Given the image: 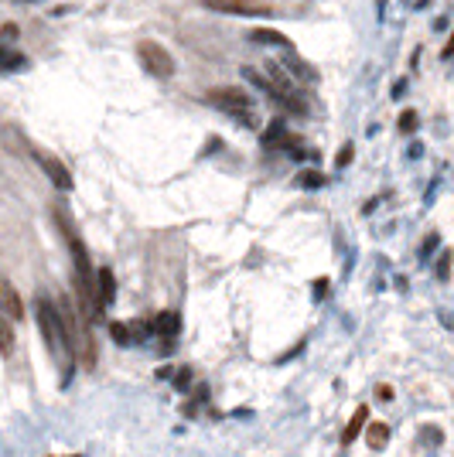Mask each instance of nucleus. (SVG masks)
<instances>
[{
    "mask_svg": "<svg viewBox=\"0 0 454 457\" xmlns=\"http://www.w3.org/2000/svg\"><path fill=\"white\" fill-rule=\"evenodd\" d=\"M202 7L219 10V14H233V17H256V21L277 17V10L267 0H202Z\"/></svg>",
    "mask_w": 454,
    "mask_h": 457,
    "instance_id": "nucleus-2",
    "label": "nucleus"
},
{
    "mask_svg": "<svg viewBox=\"0 0 454 457\" xmlns=\"http://www.w3.org/2000/svg\"><path fill=\"white\" fill-rule=\"evenodd\" d=\"M38 325H42V334L44 341H48V348L51 352H58V355H65L69 362L76 359V345L69 341V334H65V325H62V314L48 304V297H38Z\"/></svg>",
    "mask_w": 454,
    "mask_h": 457,
    "instance_id": "nucleus-1",
    "label": "nucleus"
},
{
    "mask_svg": "<svg viewBox=\"0 0 454 457\" xmlns=\"http://www.w3.org/2000/svg\"><path fill=\"white\" fill-rule=\"evenodd\" d=\"M137 55H140V62H144V69H147L151 76H158V79H171V76H174V58L167 55L165 44L140 42L137 44Z\"/></svg>",
    "mask_w": 454,
    "mask_h": 457,
    "instance_id": "nucleus-4",
    "label": "nucleus"
},
{
    "mask_svg": "<svg viewBox=\"0 0 454 457\" xmlns=\"http://www.w3.org/2000/svg\"><path fill=\"white\" fill-rule=\"evenodd\" d=\"M328 291V280H314V293H318V297H321V293Z\"/></svg>",
    "mask_w": 454,
    "mask_h": 457,
    "instance_id": "nucleus-19",
    "label": "nucleus"
},
{
    "mask_svg": "<svg viewBox=\"0 0 454 457\" xmlns=\"http://www.w3.org/2000/svg\"><path fill=\"white\" fill-rule=\"evenodd\" d=\"M379 399H393V389L389 386H379Z\"/></svg>",
    "mask_w": 454,
    "mask_h": 457,
    "instance_id": "nucleus-21",
    "label": "nucleus"
},
{
    "mask_svg": "<svg viewBox=\"0 0 454 457\" xmlns=\"http://www.w3.org/2000/svg\"><path fill=\"white\" fill-rule=\"evenodd\" d=\"M208 99L219 106V110H226V113H233V117H243L246 123H253V99H249L246 89H239V85H226V89H212L208 92Z\"/></svg>",
    "mask_w": 454,
    "mask_h": 457,
    "instance_id": "nucleus-3",
    "label": "nucleus"
},
{
    "mask_svg": "<svg viewBox=\"0 0 454 457\" xmlns=\"http://www.w3.org/2000/svg\"><path fill=\"white\" fill-rule=\"evenodd\" d=\"M352 154H355V150H352V144H345V147L338 150V157H335V167H345L348 161H352Z\"/></svg>",
    "mask_w": 454,
    "mask_h": 457,
    "instance_id": "nucleus-18",
    "label": "nucleus"
},
{
    "mask_svg": "<svg viewBox=\"0 0 454 457\" xmlns=\"http://www.w3.org/2000/svg\"><path fill=\"white\" fill-rule=\"evenodd\" d=\"M38 164H42V171L51 178V184H55L58 191H72V174L65 171L62 161H55V157H48V154H38Z\"/></svg>",
    "mask_w": 454,
    "mask_h": 457,
    "instance_id": "nucleus-6",
    "label": "nucleus"
},
{
    "mask_svg": "<svg viewBox=\"0 0 454 457\" xmlns=\"http://www.w3.org/2000/svg\"><path fill=\"white\" fill-rule=\"evenodd\" d=\"M366 440H369L372 451H379V447H386V440H389V426L386 423H372L369 433H366Z\"/></svg>",
    "mask_w": 454,
    "mask_h": 457,
    "instance_id": "nucleus-13",
    "label": "nucleus"
},
{
    "mask_svg": "<svg viewBox=\"0 0 454 457\" xmlns=\"http://www.w3.org/2000/svg\"><path fill=\"white\" fill-rule=\"evenodd\" d=\"M154 328H158L161 338H178V331H181V314L178 311H161L158 321H154Z\"/></svg>",
    "mask_w": 454,
    "mask_h": 457,
    "instance_id": "nucleus-10",
    "label": "nucleus"
},
{
    "mask_svg": "<svg viewBox=\"0 0 454 457\" xmlns=\"http://www.w3.org/2000/svg\"><path fill=\"white\" fill-rule=\"evenodd\" d=\"M249 38H253L256 44H277V48H294L287 35H280V31H270V28H256V31H253Z\"/></svg>",
    "mask_w": 454,
    "mask_h": 457,
    "instance_id": "nucleus-11",
    "label": "nucleus"
},
{
    "mask_svg": "<svg viewBox=\"0 0 454 457\" xmlns=\"http://www.w3.org/2000/svg\"><path fill=\"white\" fill-rule=\"evenodd\" d=\"M284 65H287V72H290V79H301L304 85H314L318 83V69L314 65H308L301 55H294L287 48V55H284Z\"/></svg>",
    "mask_w": 454,
    "mask_h": 457,
    "instance_id": "nucleus-7",
    "label": "nucleus"
},
{
    "mask_svg": "<svg viewBox=\"0 0 454 457\" xmlns=\"http://www.w3.org/2000/svg\"><path fill=\"white\" fill-rule=\"evenodd\" d=\"M24 65H28V58L17 51H3V58H0V69H24Z\"/></svg>",
    "mask_w": 454,
    "mask_h": 457,
    "instance_id": "nucleus-15",
    "label": "nucleus"
},
{
    "mask_svg": "<svg viewBox=\"0 0 454 457\" xmlns=\"http://www.w3.org/2000/svg\"><path fill=\"white\" fill-rule=\"evenodd\" d=\"M110 334H113V341H117V345H130V341H137L133 325H124V321H113V325H110Z\"/></svg>",
    "mask_w": 454,
    "mask_h": 457,
    "instance_id": "nucleus-14",
    "label": "nucleus"
},
{
    "mask_svg": "<svg viewBox=\"0 0 454 457\" xmlns=\"http://www.w3.org/2000/svg\"><path fill=\"white\" fill-rule=\"evenodd\" d=\"M400 130H403V133H413V130H417V113H413V110H407V113L400 117Z\"/></svg>",
    "mask_w": 454,
    "mask_h": 457,
    "instance_id": "nucleus-17",
    "label": "nucleus"
},
{
    "mask_svg": "<svg viewBox=\"0 0 454 457\" xmlns=\"http://www.w3.org/2000/svg\"><path fill=\"white\" fill-rule=\"evenodd\" d=\"M366 420H369V406H359L355 416L345 423V430H342V447H352V440L362 433V426H366Z\"/></svg>",
    "mask_w": 454,
    "mask_h": 457,
    "instance_id": "nucleus-9",
    "label": "nucleus"
},
{
    "mask_svg": "<svg viewBox=\"0 0 454 457\" xmlns=\"http://www.w3.org/2000/svg\"><path fill=\"white\" fill-rule=\"evenodd\" d=\"M113 293H117V287H113V270L110 266L96 270V307L103 311L106 304H113Z\"/></svg>",
    "mask_w": 454,
    "mask_h": 457,
    "instance_id": "nucleus-8",
    "label": "nucleus"
},
{
    "mask_svg": "<svg viewBox=\"0 0 454 457\" xmlns=\"http://www.w3.org/2000/svg\"><path fill=\"white\" fill-rule=\"evenodd\" d=\"M267 3H270V0H267Z\"/></svg>",
    "mask_w": 454,
    "mask_h": 457,
    "instance_id": "nucleus-22",
    "label": "nucleus"
},
{
    "mask_svg": "<svg viewBox=\"0 0 454 457\" xmlns=\"http://www.w3.org/2000/svg\"><path fill=\"white\" fill-rule=\"evenodd\" d=\"M0 355H14V328H10V318H7V311L0 307Z\"/></svg>",
    "mask_w": 454,
    "mask_h": 457,
    "instance_id": "nucleus-12",
    "label": "nucleus"
},
{
    "mask_svg": "<svg viewBox=\"0 0 454 457\" xmlns=\"http://www.w3.org/2000/svg\"><path fill=\"white\" fill-rule=\"evenodd\" d=\"M297 181H301L304 188H321V184H325V178H321L318 171H304V174H301Z\"/></svg>",
    "mask_w": 454,
    "mask_h": 457,
    "instance_id": "nucleus-16",
    "label": "nucleus"
},
{
    "mask_svg": "<svg viewBox=\"0 0 454 457\" xmlns=\"http://www.w3.org/2000/svg\"><path fill=\"white\" fill-rule=\"evenodd\" d=\"M454 55V31H451V38H448V44H444V58H451Z\"/></svg>",
    "mask_w": 454,
    "mask_h": 457,
    "instance_id": "nucleus-20",
    "label": "nucleus"
},
{
    "mask_svg": "<svg viewBox=\"0 0 454 457\" xmlns=\"http://www.w3.org/2000/svg\"><path fill=\"white\" fill-rule=\"evenodd\" d=\"M0 307L7 311L10 321H21L24 318V300H21V293L14 291V284L7 277H0Z\"/></svg>",
    "mask_w": 454,
    "mask_h": 457,
    "instance_id": "nucleus-5",
    "label": "nucleus"
}]
</instances>
